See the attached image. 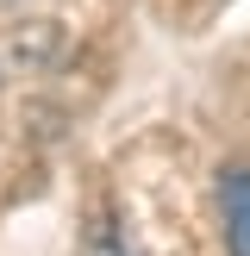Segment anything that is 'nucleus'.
Wrapping results in <instances>:
<instances>
[{
    "instance_id": "1",
    "label": "nucleus",
    "mask_w": 250,
    "mask_h": 256,
    "mask_svg": "<svg viewBox=\"0 0 250 256\" xmlns=\"http://www.w3.org/2000/svg\"><path fill=\"white\" fill-rule=\"evenodd\" d=\"M219 194H225V244L232 256H250V169H225Z\"/></svg>"
}]
</instances>
